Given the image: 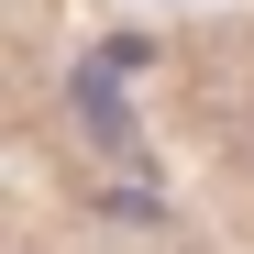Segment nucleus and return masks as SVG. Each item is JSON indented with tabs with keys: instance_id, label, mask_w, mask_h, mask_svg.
<instances>
[]
</instances>
